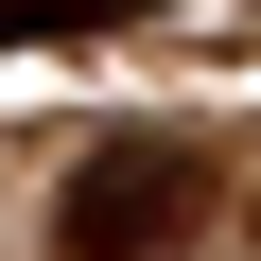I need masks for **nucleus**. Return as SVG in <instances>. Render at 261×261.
Instances as JSON below:
<instances>
[{"mask_svg":"<svg viewBox=\"0 0 261 261\" xmlns=\"http://www.w3.org/2000/svg\"><path fill=\"white\" fill-rule=\"evenodd\" d=\"M157 0H0V53H35V35H140Z\"/></svg>","mask_w":261,"mask_h":261,"instance_id":"obj_2","label":"nucleus"},{"mask_svg":"<svg viewBox=\"0 0 261 261\" xmlns=\"http://www.w3.org/2000/svg\"><path fill=\"white\" fill-rule=\"evenodd\" d=\"M209 226V140H105L53 192V261H157Z\"/></svg>","mask_w":261,"mask_h":261,"instance_id":"obj_1","label":"nucleus"}]
</instances>
